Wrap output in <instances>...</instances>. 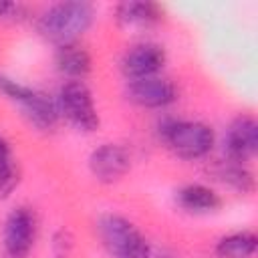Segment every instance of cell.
<instances>
[{
    "instance_id": "obj_1",
    "label": "cell",
    "mask_w": 258,
    "mask_h": 258,
    "mask_svg": "<svg viewBox=\"0 0 258 258\" xmlns=\"http://www.w3.org/2000/svg\"><path fill=\"white\" fill-rule=\"evenodd\" d=\"M95 8L89 2L69 0L50 4L38 18V32L54 46L77 42L93 24Z\"/></svg>"
},
{
    "instance_id": "obj_2",
    "label": "cell",
    "mask_w": 258,
    "mask_h": 258,
    "mask_svg": "<svg viewBox=\"0 0 258 258\" xmlns=\"http://www.w3.org/2000/svg\"><path fill=\"white\" fill-rule=\"evenodd\" d=\"M97 232L113 258H149L151 246L137 226L119 214H103L97 220Z\"/></svg>"
},
{
    "instance_id": "obj_3",
    "label": "cell",
    "mask_w": 258,
    "mask_h": 258,
    "mask_svg": "<svg viewBox=\"0 0 258 258\" xmlns=\"http://www.w3.org/2000/svg\"><path fill=\"white\" fill-rule=\"evenodd\" d=\"M0 93L10 99L12 103H16L24 117L38 129H52L58 121V109H56V103L44 95L42 91H36L28 85H22L20 81L12 79V77H6V75H0Z\"/></svg>"
},
{
    "instance_id": "obj_4",
    "label": "cell",
    "mask_w": 258,
    "mask_h": 258,
    "mask_svg": "<svg viewBox=\"0 0 258 258\" xmlns=\"http://www.w3.org/2000/svg\"><path fill=\"white\" fill-rule=\"evenodd\" d=\"M161 137L181 159H202L216 143L214 129L202 121H169L163 125Z\"/></svg>"
},
{
    "instance_id": "obj_5",
    "label": "cell",
    "mask_w": 258,
    "mask_h": 258,
    "mask_svg": "<svg viewBox=\"0 0 258 258\" xmlns=\"http://www.w3.org/2000/svg\"><path fill=\"white\" fill-rule=\"evenodd\" d=\"M56 109L75 129L83 133H93L99 129L101 119L95 107V99L85 81H67L58 89Z\"/></svg>"
},
{
    "instance_id": "obj_6",
    "label": "cell",
    "mask_w": 258,
    "mask_h": 258,
    "mask_svg": "<svg viewBox=\"0 0 258 258\" xmlns=\"http://www.w3.org/2000/svg\"><path fill=\"white\" fill-rule=\"evenodd\" d=\"M36 230H38V222L34 212L26 206L14 208L4 222L2 242H4L6 254L10 258H26L34 246Z\"/></svg>"
},
{
    "instance_id": "obj_7",
    "label": "cell",
    "mask_w": 258,
    "mask_h": 258,
    "mask_svg": "<svg viewBox=\"0 0 258 258\" xmlns=\"http://www.w3.org/2000/svg\"><path fill=\"white\" fill-rule=\"evenodd\" d=\"M91 175L101 183L119 181L131 167V153L119 143H103L87 159Z\"/></svg>"
},
{
    "instance_id": "obj_8",
    "label": "cell",
    "mask_w": 258,
    "mask_h": 258,
    "mask_svg": "<svg viewBox=\"0 0 258 258\" xmlns=\"http://www.w3.org/2000/svg\"><path fill=\"white\" fill-rule=\"evenodd\" d=\"M224 151L230 161L246 163L258 151V123L252 115H238L226 129Z\"/></svg>"
},
{
    "instance_id": "obj_9",
    "label": "cell",
    "mask_w": 258,
    "mask_h": 258,
    "mask_svg": "<svg viewBox=\"0 0 258 258\" xmlns=\"http://www.w3.org/2000/svg\"><path fill=\"white\" fill-rule=\"evenodd\" d=\"M167 60L165 48L157 42H137L121 58V71L129 81L159 75Z\"/></svg>"
},
{
    "instance_id": "obj_10",
    "label": "cell",
    "mask_w": 258,
    "mask_h": 258,
    "mask_svg": "<svg viewBox=\"0 0 258 258\" xmlns=\"http://www.w3.org/2000/svg\"><path fill=\"white\" fill-rule=\"evenodd\" d=\"M127 99L145 109H163L177 99V89L169 79L153 75V77L129 81Z\"/></svg>"
},
{
    "instance_id": "obj_11",
    "label": "cell",
    "mask_w": 258,
    "mask_h": 258,
    "mask_svg": "<svg viewBox=\"0 0 258 258\" xmlns=\"http://www.w3.org/2000/svg\"><path fill=\"white\" fill-rule=\"evenodd\" d=\"M163 18V8L155 2H119L115 6V20L121 28H149Z\"/></svg>"
},
{
    "instance_id": "obj_12",
    "label": "cell",
    "mask_w": 258,
    "mask_h": 258,
    "mask_svg": "<svg viewBox=\"0 0 258 258\" xmlns=\"http://www.w3.org/2000/svg\"><path fill=\"white\" fill-rule=\"evenodd\" d=\"M54 64L56 71L64 75L69 81H83L93 69V58L87 48H83L79 42H73V44L56 46Z\"/></svg>"
},
{
    "instance_id": "obj_13",
    "label": "cell",
    "mask_w": 258,
    "mask_h": 258,
    "mask_svg": "<svg viewBox=\"0 0 258 258\" xmlns=\"http://www.w3.org/2000/svg\"><path fill=\"white\" fill-rule=\"evenodd\" d=\"M177 206L189 214H214L222 208V198L216 189L204 183H187L183 185L177 196Z\"/></svg>"
},
{
    "instance_id": "obj_14",
    "label": "cell",
    "mask_w": 258,
    "mask_h": 258,
    "mask_svg": "<svg viewBox=\"0 0 258 258\" xmlns=\"http://www.w3.org/2000/svg\"><path fill=\"white\" fill-rule=\"evenodd\" d=\"M214 175L218 181H222L224 185H228L230 189L238 191V194H252L256 187L254 181V173L246 167V163H238V161H220L214 167Z\"/></svg>"
},
{
    "instance_id": "obj_15",
    "label": "cell",
    "mask_w": 258,
    "mask_h": 258,
    "mask_svg": "<svg viewBox=\"0 0 258 258\" xmlns=\"http://www.w3.org/2000/svg\"><path fill=\"white\" fill-rule=\"evenodd\" d=\"M258 238L254 232L242 230L222 236L216 242V256L218 258H252L256 254Z\"/></svg>"
},
{
    "instance_id": "obj_16",
    "label": "cell",
    "mask_w": 258,
    "mask_h": 258,
    "mask_svg": "<svg viewBox=\"0 0 258 258\" xmlns=\"http://www.w3.org/2000/svg\"><path fill=\"white\" fill-rule=\"evenodd\" d=\"M20 181V169L14 161L8 141L0 135V200H6Z\"/></svg>"
},
{
    "instance_id": "obj_17",
    "label": "cell",
    "mask_w": 258,
    "mask_h": 258,
    "mask_svg": "<svg viewBox=\"0 0 258 258\" xmlns=\"http://www.w3.org/2000/svg\"><path fill=\"white\" fill-rule=\"evenodd\" d=\"M52 256L54 258H69L73 250V234L69 230H58L52 238Z\"/></svg>"
},
{
    "instance_id": "obj_18",
    "label": "cell",
    "mask_w": 258,
    "mask_h": 258,
    "mask_svg": "<svg viewBox=\"0 0 258 258\" xmlns=\"http://www.w3.org/2000/svg\"><path fill=\"white\" fill-rule=\"evenodd\" d=\"M14 8H16V6H14L12 2H4V0H0V18H2V16H8Z\"/></svg>"
}]
</instances>
